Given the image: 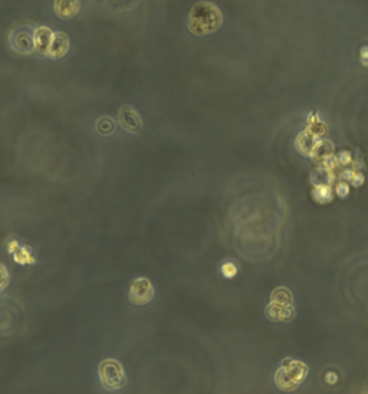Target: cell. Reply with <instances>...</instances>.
Returning <instances> with one entry per match:
<instances>
[{
    "instance_id": "obj_1",
    "label": "cell",
    "mask_w": 368,
    "mask_h": 394,
    "mask_svg": "<svg viewBox=\"0 0 368 394\" xmlns=\"http://www.w3.org/2000/svg\"><path fill=\"white\" fill-rule=\"evenodd\" d=\"M223 23V14L220 9L209 1H202L193 6L189 13L187 26L193 35L204 36L214 33Z\"/></svg>"
},
{
    "instance_id": "obj_2",
    "label": "cell",
    "mask_w": 368,
    "mask_h": 394,
    "mask_svg": "<svg viewBox=\"0 0 368 394\" xmlns=\"http://www.w3.org/2000/svg\"><path fill=\"white\" fill-rule=\"evenodd\" d=\"M308 374V366L294 359L284 360L275 374L276 386L284 392H292L305 380Z\"/></svg>"
},
{
    "instance_id": "obj_3",
    "label": "cell",
    "mask_w": 368,
    "mask_h": 394,
    "mask_svg": "<svg viewBox=\"0 0 368 394\" xmlns=\"http://www.w3.org/2000/svg\"><path fill=\"white\" fill-rule=\"evenodd\" d=\"M98 373H99L101 384L105 390H109V392L119 390L125 384V373H124L121 363H118L117 360H104L99 364Z\"/></svg>"
},
{
    "instance_id": "obj_4",
    "label": "cell",
    "mask_w": 368,
    "mask_h": 394,
    "mask_svg": "<svg viewBox=\"0 0 368 394\" xmlns=\"http://www.w3.org/2000/svg\"><path fill=\"white\" fill-rule=\"evenodd\" d=\"M30 26H17L9 35V43L14 52L27 55L35 50V39Z\"/></svg>"
},
{
    "instance_id": "obj_5",
    "label": "cell",
    "mask_w": 368,
    "mask_h": 394,
    "mask_svg": "<svg viewBox=\"0 0 368 394\" xmlns=\"http://www.w3.org/2000/svg\"><path fill=\"white\" fill-rule=\"evenodd\" d=\"M154 297V288L153 284L150 282L148 278H135L132 281L130 287V292H128V298L134 304V305H145L148 302H151V299Z\"/></svg>"
},
{
    "instance_id": "obj_6",
    "label": "cell",
    "mask_w": 368,
    "mask_h": 394,
    "mask_svg": "<svg viewBox=\"0 0 368 394\" xmlns=\"http://www.w3.org/2000/svg\"><path fill=\"white\" fill-rule=\"evenodd\" d=\"M117 118H118L119 125L131 134H137L143 128V121L140 118L138 112L130 105H124L119 108Z\"/></svg>"
},
{
    "instance_id": "obj_7",
    "label": "cell",
    "mask_w": 368,
    "mask_h": 394,
    "mask_svg": "<svg viewBox=\"0 0 368 394\" xmlns=\"http://www.w3.org/2000/svg\"><path fill=\"white\" fill-rule=\"evenodd\" d=\"M69 52V37L63 32H55L52 43L49 46L48 56L52 59H60Z\"/></svg>"
},
{
    "instance_id": "obj_8",
    "label": "cell",
    "mask_w": 368,
    "mask_h": 394,
    "mask_svg": "<svg viewBox=\"0 0 368 394\" xmlns=\"http://www.w3.org/2000/svg\"><path fill=\"white\" fill-rule=\"evenodd\" d=\"M53 32L46 27V26H39L36 27L33 32V39H35V50L40 55H48L49 46L53 39Z\"/></svg>"
},
{
    "instance_id": "obj_9",
    "label": "cell",
    "mask_w": 368,
    "mask_h": 394,
    "mask_svg": "<svg viewBox=\"0 0 368 394\" xmlns=\"http://www.w3.org/2000/svg\"><path fill=\"white\" fill-rule=\"evenodd\" d=\"M317 143H318V137L311 131V130L307 128V130H304L301 134H298L295 147H297V150L301 154L311 157L312 151H314V147H315Z\"/></svg>"
},
{
    "instance_id": "obj_10",
    "label": "cell",
    "mask_w": 368,
    "mask_h": 394,
    "mask_svg": "<svg viewBox=\"0 0 368 394\" xmlns=\"http://www.w3.org/2000/svg\"><path fill=\"white\" fill-rule=\"evenodd\" d=\"M53 7H55V13L58 14V17L72 19L79 12L81 3L79 0H55Z\"/></svg>"
},
{
    "instance_id": "obj_11",
    "label": "cell",
    "mask_w": 368,
    "mask_h": 394,
    "mask_svg": "<svg viewBox=\"0 0 368 394\" xmlns=\"http://www.w3.org/2000/svg\"><path fill=\"white\" fill-rule=\"evenodd\" d=\"M266 314L271 320L275 321H286L291 320L294 315V308L291 307V304L284 305V304H276V302H271L268 305Z\"/></svg>"
},
{
    "instance_id": "obj_12",
    "label": "cell",
    "mask_w": 368,
    "mask_h": 394,
    "mask_svg": "<svg viewBox=\"0 0 368 394\" xmlns=\"http://www.w3.org/2000/svg\"><path fill=\"white\" fill-rule=\"evenodd\" d=\"M334 153V145L331 141L328 140H318V143L315 144L314 147V151L311 154V158L315 161V163H322L327 157Z\"/></svg>"
},
{
    "instance_id": "obj_13",
    "label": "cell",
    "mask_w": 368,
    "mask_h": 394,
    "mask_svg": "<svg viewBox=\"0 0 368 394\" xmlns=\"http://www.w3.org/2000/svg\"><path fill=\"white\" fill-rule=\"evenodd\" d=\"M335 179V174L331 173L328 168H325L324 166L318 167L311 176V183L314 186H322V184H327V186H331Z\"/></svg>"
},
{
    "instance_id": "obj_14",
    "label": "cell",
    "mask_w": 368,
    "mask_h": 394,
    "mask_svg": "<svg viewBox=\"0 0 368 394\" xmlns=\"http://www.w3.org/2000/svg\"><path fill=\"white\" fill-rule=\"evenodd\" d=\"M312 197L315 202H318L321 204L330 203L334 199V191L331 189V186H327V184H322V186H314L312 189Z\"/></svg>"
},
{
    "instance_id": "obj_15",
    "label": "cell",
    "mask_w": 368,
    "mask_h": 394,
    "mask_svg": "<svg viewBox=\"0 0 368 394\" xmlns=\"http://www.w3.org/2000/svg\"><path fill=\"white\" fill-rule=\"evenodd\" d=\"M96 131L101 135H109L115 131V122L111 117H101L95 124Z\"/></svg>"
},
{
    "instance_id": "obj_16",
    "label": "cell",
    "mask_w": 368,
    "mask_h": 394,
    "mask_svg": "<svg viewBox=\"0 0 368 394\" xmlns=\"http://www.w3.org/2000/svg\"><path fill=\"white\" fill-rule=\"evenodd\" d=\"M271 299L272 302H276V304L288 305V304H292V294L286 288H278L276 291H273Z\"/></svg>"
},
{
    "instance_id": "obj_17",
    "label": "cell",
    "mask_w": 368,
    "mask_h": 394,
    "mask_svg": "<svg viewBox=\"0 0 368 394\" xmlns=\"http://www.w3.org/2000/svg\"><path fill=\"white\" fill-rule=\"evenodd\" d=\"M308 130H311V131L314 132L317 137H322V135L327 134V127H325V124L321 122L320 118H317V117H314L312 120L309 118Z\"/></svg>"
},
{
    "instance_id": "obj_18",
    "label": "cell",
    "mask_w": 368,
    "mask_h": 394,
    "mask_svg": "<svg viewBox=\"0 0 368 394\" xmlns=\"http://www.w3.org/2000/svg\"><path fill=\"white\" fill-rule=\"evenodd\" d=\"M7 284H9V272H7V269L0 263V291L7 287Z\"/></svg>"
},
{
    "instance_id": "obj_19",
    "label": "cell",
    "mask_w": 368,
    "mask_h": 394,
    "mask_svg": "<svg viewBox=\"0 0 368 394\" xmlns=\"http://www.w3.org/2000/svg\"><path fill=\"white\" fill-rule=\"evenodd\" d=\"M335 193H337V196H340V197H347L348 196V193H350V187H348V184H347V181H341V183H338L337 184V187H335Z\"/></svg>"
},
{
    "instance_id": "obj_20",
    "label": "cell",
    "mask_w": 368,
    "mask_h": 394,
    "mask_svg": "<svg viewBox=\"0 0 368 394\" xmlns=\"http://www.w3.org/2000/svg\"><path fill=\"white\" fill-rule=\"evenodd\" d=\"M236 271H238V269H236V266L230 262L225 263V265L222 266V272H223V275H225V276H227V278H232V276H235V275H236Z\"/></svg>"
},
{
    "instance_id": "obj_21",
    "label": "cell",
    "mask_w": 368,
    "mask_h": 394,
    "mask_svg": "<svg viewBox=\"0 0 368 394\" xmlns=\"http://www.w3.org/2000/svg\"><path fill=\"white\" fill-rule=\"evenodd\" d=\"M337 158H338V163H340L341 166H348V164H351V163H353L351 154H350L348 151H343V153H340Z\"/></svg>"
},
{
    "instance_id": "obj_22",
    "label": "cell",
    "mask_w": 368,
    "mask_h": 394,
    "mask_svg": "<svg viewBox=\"0 0 368 394\" xmlns=\"http://www.w3.org/2000/svg\"><path fill=\"white\" fill-rule=\"evenodd\" d=\"M363 183H364V176H363L360 171H356V173H354V177L351 180V184L358 187V186H361Z\"/></svg>"
},
{
    "instance_id": "obj_23",
    "label": "cell",
    "mask_w": 368,
    "mask_h": 394,
    "mask_svg": "<svg viewBox=\"0 0 368 394\" xmlns=\"http://www.w3.org/2000/svg\"><path fill=\"white\" fill-rule=\"evenodd\" d=\"M360 60L364 66H368V46H364L360 52Z\"/></svg>"
},
{
    "instance_id": "obj_24",
    "label": "cell",
    "mask_w": 368,
    "mask_h": 394,
    "mask_svg": "<svg viewBox=\"0 0 368 394\" xmlns=\"http://www.w3.org/2000/svg\"><path fill=\"white\" fill-rule=\"evenodd\" d=\"M354 173L356 171H353V170H344V171H341V179L345 180V181H350L351 183V180H353V177H354Z\"/></svg>"
},
{
    "instance_id": "obj_25",
    "label": "cell",
    "mask_w": 368,
    "mask_h": 394,
    "mask_svg": "<svg viewBox=\"0 0 368 394\" xmlns=\"http://www.w3.org/2000/svg\"><path fill=\"white\" fill-rule=\"evenodd\" d=\"M327 382L330 383V384H334V383L337 382V376L335 374H333V373H330V374H327Z\"/></svg>"
}]
</instances>
